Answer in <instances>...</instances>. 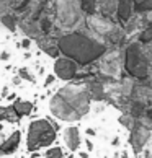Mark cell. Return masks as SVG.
I'll return each mask as SVG.
<instances>
[{
    "label": "cell",
    "instance_id": "1",
    "mask_svg": "<svg viewBox=\"0 0 152 158\" xmlns=\"http://www.w3.org/2000/svg\"><path fill=\"white\" fill-rule=\"evenodd\" d=\"M49 111L59 121H79L90 111V95L79 85L62 86L51 98Z\"/></svg>",
    "mask_w": 152,
    "mask_h": 158
},
{
    "label": "cell",
    "instance_id": "2",
    "mask_svg": "<svg viewBox=\"0 0 152 158\" xmlns=\"http://www.w3.org/2000/svg\"><path fill=\"white\" fill-rule=\"evenodd\" d=\"M57 48L67 59L74 60L75 64H80V65L90 64L103 52V46L79 33H72L61 38Z\"/></svg>",
    "mask_w": 152,
    "mask_h": 158
},
{
    "label": "cell",
    "instance_id": "3",
    "mask_svg": "<svg viewBox=\"0 0 152 158\" xmlns=\"http://www.w3.org/2000/svg\"><path fill=\"white\" fill-rule=\"evenodd\" d=\"M57 137V126L49 119H34L28 126L26 148L28 152H38L44 147H51Z\"/></svg>",
    "mask_w": 152,
    "mask_h": 158
},
{
    "label": "cell",
    "instance_id": "4",
    "mask_svg": "<svg viewBox=\"0 0 152 158\" xmlns=\"http://www.w3.org/2000/svg\"><path fill=\"white\" fill-rule=\"evenodd\" d=\"M54 72L61 80H72L77 73V64L67 57H57L54 64Z\"/></svg>",
    "mask_w": 152,
    "mask_h": 158
},
{
    "label": "cell",
    "instance_id": "5",
    "mask_svg": "<svg viewBox=\"0 0 152 158\" xmlns=\"http://www.w3.org/2000/svg\"><path fill=\"white\" fill-rule=\"evenodd\" d=\"M20 142H21V132L13 131L7 139H3L0 142V155H11L13 152L18 150Z\"/></svg>",
    "mask_w": 152,
    "mask_h": 158
},
{
    "label": "cell",
    "instance_id": "6",
    "mask_svg": "<svg viewBox=\"0 0 152 158\" xmlns=\"http://www.w3.org/2000/svg\"><path fill=\"white\" fill-rule=\"evenodd\" d=\"M64 142H66V147L71 150V152H75L79 150L80 147V132H79V127H67L64 131Z\"/></svg>",
    "mask_w": 152,
    "mask_h": 158
},
{
    "label": "cell",
    "instance_id": "7",
    "mask_svg": "<svg viewBox=\"0 0 152 158\" xmlns=\"http://www.w3.org/2000/svg\"><path fill=\"white\" fill-rule=\"evenodd\" d=\"M11 108H13V113L16 114V118L20 119V118H25V116L31 114L34 104L31 101H26V99H15Z\"/></svg>",
    "mask_w": 152,
    "mask_h": 158
},
{
    "label": "cell",
    "instance_id": "8",
    "mask_svg": "<svg viewBox=\"0 0 152 158\" xmlns=\"http://www.w3.org/2000/svg\"><path fill=\"white\" fill-rule=\"evenodd\" d=\"M16 122L20 121L18 118H16V114L13 113V108L11 106H0V122Z\"/></svg>",
    "mask_w": 152,
    "mask_h": 158
},
{
    "label": "cell",
    "instance_id": "9",
    "mask_svg": "<svg viewBox=\"0 0 152 158\" xmlns=\"http://www.w3.org/2000/svg\"><path fill=\"white\" fill-rule=\"evenodd\" d=\"M44 158H64V152L61 147H51L46 150Z\"/></svg>",
    "mask_w": 152,
    "mask_h": 158
},
{
    "label": "cell",
    "instance_id": "10",
    "mask_svg": "<svg viewBox=\"0 0 152 158\" xmlns=\"http://www.w3.org/2000/svg\"><path fill=\"white\" fill-rule=\"evenodd\" d=\"M2 23L8 28L10 31H13L15 30V25H16V20H15V16H11V15H3L2 16Z\"/></svg>",
    "mask_w": 152,
    "mask_h": 158
},
{
    "label": "cell",
    "instance_id": "11",
    "mask_svg": "<svg viewBox=\"0 0 152 158\" xmlns=\"http://www.w3.org/2000/svg\"><path fill=\"white\" fill-rule=\"evenodd\" d=\"M18 77L25 78V80H28V81H34V77L30 73V70H28L26 67H23V69H20V70H18Z\"/></svg>",
    "mask_w": 152,
    "mask_h": 158
},
{
    "label": "cell",
    "instance_id": "12",
    "mask_svg": "<svg viewBox=\"0 0 152 158\" xmlns=\"http://www.w3.org/2000/svg\"><path fill=\"white\" fill-rule=\"evenodd\" d=\"M46 54L51 56V57H54V59H57V57H59V54H61V51H59V48H57V46H51V48L46 49Z\"/></svg>",
    "mask_w": 152,
    "mask_h": 158
},
{
    "label": "cell",
    "instance_id": "13",
    "mask_svg": "<svg viewBox=\"0 0 152 158\" xmlns=\"http://www.w3.org/2000/svg\"><path fill=\"white\" fill-rule=\"evenodd\" d=\"M82 7H84V10H92L93 7V0H82Z\"/></svg>",
    "mask_w": 152,
    "mask_h": 158
},
{
    "label": "cell",
    "instance_id": "14",
    "mask_svg": "<svg viewBox=\"0 0 152 158\" xmlns=\"http://www.w3.org/2000/svg\"><path fill=\"white\" fill-rule=\"evenodd\" d=\"M49 28H51V21L48 18L41 21V30H43V31H49Z\"/></svg>",
    "mask_w": 152,
    "mask_h": 158
},
{
    "label": "cell",
    "instance_id": "15",
    "mask_svg": "<svg viewBox=\"0 0 152 158\" xmlns=\"http://www.w3.org/2000/svg\"><path fill=\"white\" fill-rule=\"evenodd\" d=\"M54 80H56L54 75H48V77H46V80H44V86H49V85H52V83H54Z\"/></svg>",
    "mask_w": 152,
    "mask_h": 158
},
{
    "label": "cell",
    "instance_id": "16",
    "mask_svg": "<svg viewBox=\"0 0 152 158\" xmlns=\"http://www.w3.org/2000/svg\"><path fill=\"white\" fill-rule=\"evenodd\" d=\"M21 46H23V48H25V49H28V48H30V46H31V41L30 39H23V43H21Z\"/></svg>",
    "mask_w": 152,
    "mask_h": 158
},
{
    "label": "cell",
    "instance_id": "17",
    "mask_svg": "<svg viewBox=\"0 0 152 158\" xmlns=\"http://www.w3.org/2000/svg\"><path fill=\"white\" fill-rule=\"evenodd\" d=\"M0 59L7 60V59H10V54H8V52H2V54H0Z\"/></svg>",
    "mask_w": 152,
    "mask_h": 158
},
{
    "label": "cell",
    "instance_id": "18",
    "mask_svg": "<svg viewBox=\"0 0 152 158\" xmlns=\"http://www.w3.org/2000/svg\"><path fill=\"white\" fill-rule=\"evenodd\" d=\"M20 81H21V78H20V77H18V78H16V77L13 78V83H15V85H20Z\"/></svg>",
    "mask_w": 152,
    "mask_h": 158
},
{
    "label": "cell",
    "instance_id": "19",
    "mask_svg": "<svg viewBox=\"0 0 152 158\" xmlns=\"http://www.w3.org/2000/svg\"><path fill=\"white\" fill-rule=\"evenodd\" d=\"M87 147H89V150H92V148H93V145H92L90 140H87Z\"/></svg>",
    "mask_w": 152,
    "mask_h": 158
},
{
    "label": "cell",
    "instance_id": "20",
    "mask_svg": "<svg viewBox=\"0 0 152 158\" xmlns=\"http://www.w3.org/2000/svg\"><path fill=\"white\" fill-rule=\"evenodd\" d=\"M0 131H2V122H0Z\"/></svg>",
    "mask_w": 152,
    "mask_h": 158
}]
</instances>
